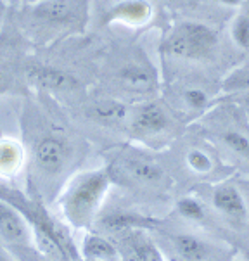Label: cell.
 Instances as JSON below:
<instances>
[{"mask_svg": "<svg viewBox=\"0 0 249 261\" xmlns=\"http://www.w3.org/2000/svg\"><path fill=\"white\" fill-rule=\"evenodd\" d=\"M4 11H6V7H4V2L0 0V35H2V19H4Z\"/></svg>", "mask_w": 249, "mask_h": 261, "instance_id": "26", "label": "cell"}, {"mask_svg": "<svg viewBox=\"0 0 249 261\" xmlns=\"http://www.w3.org/2000/svg\"><path fill=\"white\" fill-rule=\"evenodd\" d=\"M83 254L92 261H121L119 251L114 247L108 239L87 233L83 239Z\"/></svg>", "mask_w": 249, "mask_h": 261, "instance_id": "18", "label": "cell"}, {"mask_svg": "<svg viewBox=\"0 0 249 261\" xmlns=\"http://www.w3.org/2000/svg\"><path fill=\"white\" fill-rule=\"evenodd\" d=\"M113 76L118 87L127 94L145 95L158 87L156 85L158 76H156L154 66L144 56H132L121 59L114 68Z\"/></svg>", "mask_w": 249, "mask_h": 261, "instance_id": "4", "label": "cell"}, {"mask_svg": "<svg viewBox=\"0 0 249 261\" xmlns=\"http://www.w3.org/2000/svg\"><path fill=\"white\" fill-rule=\"evenodd\" d=\"M218 4H223V6H229V7H239L242 6L246 0H215Z\"/></svg>", "mask_w": 249, "mask_h": 261, "instance_id": "25", "label": "cell"}, {"mask_svg": "<svg viewBox=\"0 0 249 261\" xmlns=\"http://www.w3.org/2000/svg\"><path fill=\"white\" fill-rule=\"evenodd\" d=\"M88 16L87 0H42L21 7V21L31 38L52 42L85 30Z\"/></svg>", "mask_w": 249, "mask_h": 261, "instance_id": "1", "label": "cell"}, {"mask_svg": "<svg viewBox=\"0 0 249 261\" xmlns=\"http://www.w3.org/2000/svg\"><path fill=\"white\" fill-rule=\"evenodd\" d=\"M211 206L225 222L242 227L247 220V204L237 187L230 184L218 185L211 194Z\"/></svg>", "mask_w": 249, "mask_h": 261, "instance_id": "9", "label": "cell"}, {"mask_svg": "<svg viewBox=\"0 0 249 261\" xmlns=\"http://www.w3.org/2000/svg\"><path fill=\"white\" fill-rule=\"evenodd\" d=\"M130 130L137 139H156L171 128L170 113L158 102H142L130 113Z\"/></svg>", "mask_w": 249, "mask_h": 261, "instance_id": "7", "label": "cell"}, {"mask_svg": "<svg viewBox=\"0 0 249 261\" xmlns=\"http://www.w3.org/2000/svg\"><path fill=\"white\" fill-rule=\"evenodd\" d=\"M123 170L133 182L144 185H158L163 182V168L145 156H128L123 161Z\"/></svg>", "mask_w": 249, "mask_h": 261, "instance_id": "15", "label": "cell"}, {"mask_svg": "<svg viewBox=\"0 0 249 261\" xmlns=\"http://www.w3.org/2000/svg\"><path fill=\"white\" fill-rule=\"evenodd\" d=\"M111 182L113 178L108 170L85 171L69 182L61 199V211L66 222L78 228L90 225L111 187Z\"/></svg>", "mask_w": 249, "mask_h": 261, "instance_id": "2", "label": "cell"}, {"mask_svg": "<svg viewBox=\"0 0 249 261\" xmlns=\"http://www.w3.org/2000/svg\"><path fill=\"white\" fill-rule=\"evenodd\" d=\"M232 40L237 47L249 50V7L237 16L232 24Z\"/></svg>", "mask_w": 249, "mask_h": 261, "instance_id": "23", "label": "cell"}, {"mask_svg": "<svg viewBox=\"0 0 249 261\" xmlns=\"http://www.w3.org/2000/svg\"><path fill=\"white\" fill-rule=\"evenodd\" d=\"M31 227H33L35 244L45 258L51 261H69L68 251L64 249V244L51 225L40 222L37 218H31Z\"/></svg>", "mask_w": 249, "mask_h": 261, "instance_id": "13", "label": "cell"}, {"mask_svg": "<svg viewBox=\"0 0 249 261\" xmlns=\"http://www.w3.org/2000/svg\"><path fill=\"white\" fill-rule=\"evenodd\" d=\"M0 237L11 246H26L30 242L26 218L4 199H0Z\"/></svg>", "mask_w": 249, "mask_h": 261, "instance_id": "10", "label": "cell"}, {"mask_svg": "<svg viewBox=\"0 0 249 261\" xmlns=\"http://www.w3.org/2000/svg\"><path fill=\"white\" fill-rule=\"evenodd\" d=\"M179 100L187 111L201 113L210 106L211 95L208 94V90H204L203 87L187 85V87H182V90L179 92Z\"/></svg>", "mask_w": 249, "mask_h": 261, "instance_id": "19", "label": "cell"}, {"mask_svg": "<svg viewBox=\"0 0 249 261\" xmlns=\"http://www.w3.org/2000/svg\"><path fill=\"white\" fill-rule=\"evenodd\" d=\"M48 261H51V259H48Z\"/></svg>", "mask_w": 249, "mask_h": 261, "instance_id": "29", "label": "cell"}, {"mask_svg": "<svg viewBox=\"0 0 249 261\" xmlns=\"http://www.w3.org/2000/svg\"><path fill=\"white\" fill-rule=\"evenodd\" d=\"M171 242L175 251L185 261H215L216 249L199 236H194V233H173Z\"/></svg>", "mask_w": 249, "mask_h": 261, "instance_id": "14", "label": "cell"}, {"mask_svg": "<svg viewBox=\"0 0 249 261\" xmlns=\"http://www.w3.org/2000/svg\"><path fill=\"white\" fill-rule=\"evenodd\" d=\"M21 76L24 78V63L19 50L12 42L0 38V94L12 90Z\"/></svg>", "mask_w": 249, "mask_h": 261, "instance_id": "11", "label": "cell"}, {"mask_svg": "<svg viewBox=\"0 0 249 261\" xmlns=\"http://www.w3.org/2000/svg\"><path fill=\"white\" fill-rule=\"evenodd\" d=\"M24 82L45 92H73L80 87L78 78L73 73L35 61L24 63Z\"/></svg>", "mask_w": 249, "mask_h": 261, "instance_id": "6", "label": "cell"}, {"mask_svg": "<svg viewBox=\"0 0 249 261\" xmlns=\"http://www.w3.org/2000/svg\"><path fill=\"white\" fill-rule=\"evenodd\" d=\"M119 256L121 261H164L154 242L140 233H132L128 239H124Z\"/></svg>", "mask_w": 249, "mask_h": 261, "instance_id": "16", "label": "cell"}, {"mask_svg": "<svg viewBox=\"0 0 249 261\" xmlns=\"http://www.w3.org/2000/svg\"><path fill=\"white\" fill-rule=\"evenodd\" d=\"M2 2H4V4H6V2H11V4H16V6L26 7V6H31V4L42 2V0H2Z\"/></svg>", "mask_w": 249, "mask_h": 261, "instance_id": "24", "label": "cell"}, {"mask_svg": "<svg viewBox=\"0 0 249 261\" xmlns=\"http://www.w3.org/2000/svg\"><path fill=\"white\" fill-rule=\"evenodd\" d=\"M154 14V7L149 0H118L102 16V24H121L127 28H140L147 24Z\"/></svg>", "mask_w": 249, "mask_h": 261, "instance_id": "8", "label": "cell"}, {"mask_svg": "<svg viewBox=\"0 0 249 261\" xmlns=\"http://www.w3.org/2000/svg\"><path fill=\"white\" fill-rule=\"evenodd\" d=\"M221 142L227 145V149L230 152H234L235 156L249 159V139L242 132L239 130H225L220 135Z\"/></svg>", "mask_w": 249, "mask_h": 261, "instance_id": "20", "label": "cell"}, {"mask_svg": "<svg viewBox=\"0 0 249 261\" xmlns=\"http://www.w3.org/2000/svg\"><path fill=\"white\" fill-rule=\"evenodd\" d=\"M177 210L185 220H190V222H204L206 220V210L195 197H182L177 204Z\"/></svg>", "mask_w": 249, "mask_h": 261, "instance_id": "22", "label": "cell"}, {"mask_svg": "<svg viewBox=\"0 0 249 261\" xmlns=\"http://www.w3.org/2000/svg\"><path fill=\"white\" fill-rule=\"evenodd\" d=\"M235 261H241V259H235Z\"/></svg>", "mask_w": 249, "mask_h": 261, "instance_id": "28", "label": "cell"}, {"mask_svg": "<svg viewBox=\"0 0 249 261\" xmlns=\"http://www.w3.org/2000/svg\"><path fill=\"white\" fill-rule=\"evenodd\" d=\"M71 158V147L66 142L64 137L48 134L35 144L33 149V165L37 171L43 176H54L61 175L64 168L68 166Z\"/></svg>", "mask_w": 249, "mask_h": 261, "instance_id": "5", "label": "cell"}, {"mask_svg": "<svg viewBox=\"0 0 249 261\" xmlns=\"http://www.w3.org/2000/svg\"><path fill=\"white\" fill-rule=\"evenodd\" d=\"M87 116L102 126H121L130 118L128 106L118 99H97L87 108Z\"/></svg>", "mask_w": 249, "mask_h": 261, "instance_id": "12", "label": "cell"}, {"mask_svg": "<svg viewBox=\"0 0 249 261\" xmlns=\"http://www.w3.org/2000/svg\"><path fill=\"white\" fill-rule=\"evenodd\" d=\"M0 261H11V259H9L6 254H2V253H0Z\"/></svg>", "mask_w": 249, "mask_h": 261, "instance_id": "27", "label": "cell"}, {"mask_svg": "<svg viewBox=\"0 0 249 261\" xmlns=\"http://www.w3.org/2000/svg\"><path fill=\"white\" fill-rule=\"evenodd\" d=\"M163 52L171 59L204 63L215 56L218 35L211 26L199 21H182L163 40Z\"/></svg>", "mask_w": 249, "mask_h": 261, "instance_id": "3", "label": "cell"}, {"mask_svg": "<svg viewBox=\"0 0 249 261\" xmlns=\"http://www.w3.org/2000/svg\"><path fill=\"white\" fill-rule=\"evenodd\" d=\"M24 165V149L16 139H0V176H12Z\"/></svg>", "mask_w": 249, "mask_h": 261, "instance_id": "17", "label": "cell"}, {"mask_svg": "<svg viewBox=\"0 0 249 261\" xmlns=\"http://www.w3.org/2000/svg\"><path fill=\"white\" fill-rule=\"evenodd\" d=\"M185 165L197 175H208L213 170V159L203 149H190L185 154Z\"/></svg>", "mask_w": 249, "mask_h": 261, "instance_id": "21", "label": "cell"}]
</instances>
